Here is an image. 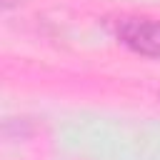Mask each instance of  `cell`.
I'll return each mask as SVG.
<instances>
[{"instance_id": "cell-1", "label": "cell", "mask_w": 160, "mask_h": 160, "mask_svg": "<svg viewBox=\"0 0 160 160\" xmlns=\"http://www.w3.org/2000/svg\"><path fill=\"white\" fill-rule=\"evenodd\" d=\"M115 35L130 52L160 60V20L128 15L118 20Z\"/></svg>"}]
</instances>
